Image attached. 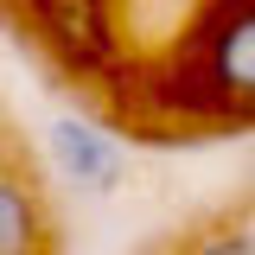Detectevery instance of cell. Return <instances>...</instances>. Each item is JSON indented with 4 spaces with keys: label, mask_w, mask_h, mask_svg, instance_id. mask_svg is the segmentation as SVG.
I'll list each match as a JSON object with an SVG mask.
<instances>
[{
    "label": "cell",
    "mask_w": 255,
    "mask_h": 255,
    "mask_svg": "<svg viewBox=\"0 0 255 255\" xmlns=\"http://www.w3.org/2000/svg\"><path fill=\"white\" fill-rule=\"evenodd\" d=\"M185 255H255V230H217V236L191 243Z\"/></svg>",
    "instance_id": "obj_4"
},
{
    "label": "cell",
    "mask_w": 255,
    "mask_h": 255,
    "mask_svg": "<svg viewBox=\"0 0 255 255\" xmlns=\"http://www.w3.org/2000/svg\"><path fill=\"white\" fill-rule=\"evenodd\" d=\"M204 70H211V90L230 109L255 115V0H236L217 26H211V38H204Z\"/></svg>",
    "instance_id": "obj_2"
},
{
    "label": "cell",
    "mask_w": 255,
    "mask_h": 255,
    "mask_svg": "<svg viewBox=\"0 0 255 255\" xmlns=\"http://www.w3.org/2000/svg\"><path fill=\"white\" fill-rule=\"evenodd\" d=\"M0 255H51V217L38 191L0 166Z\"/></svg>",
    "instance_id": "obj_3"
},
{
    "label": "cell",
    "mask_w": 255,
    "mask_h": 255,
    "mask_svg": "<svg viewBox=\"0 0 255 255\" xmlns=\"http://www.w3.org/2000/svg\"><path fill=\"white\" fill-rule=\"evenodd\" d=\"M45 153L58 166V179H70V185L90 191V198H109V191L122 185V172H128V153L115 147V134L83 122V115H58V122L45 128Z\"/></svg>",
    "instance_id": "obj_1"
}]
</instances>
